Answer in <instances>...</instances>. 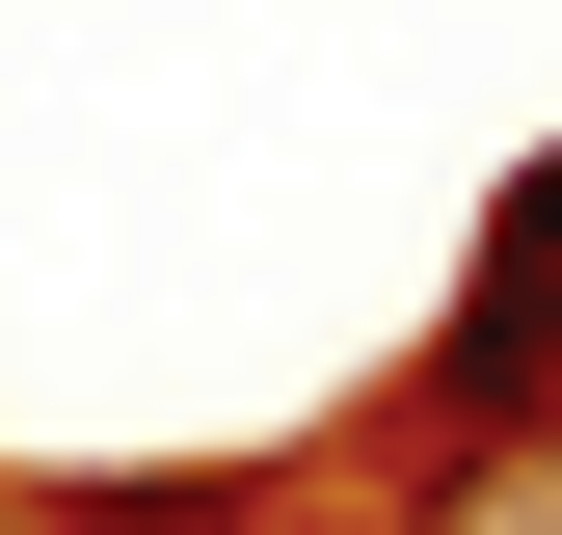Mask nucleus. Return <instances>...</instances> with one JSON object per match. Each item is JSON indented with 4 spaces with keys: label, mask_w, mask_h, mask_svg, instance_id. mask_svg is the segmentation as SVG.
Listing matches in <instances>:
<instances>
[{
    "label": "nucleus",
    "mask_w": 562,
    "mask_h": 535,
    "mask_svg": "<svg viewBox=\"0 0 562 535\" xmlns=\"http://www.w3.org/2000/svg\"><path fill=\"white\" fill-rule=\"evenodd\" d=\"M375 535H562V401H509V429H375Z\"/></svg>",
    "instance_id": "2"
},
{
    "label": "nucleus",
    "mask_w": 562,
    "mask_h": 535,
    "mask_svg": "<svg viewBox=\"0 0 562 535\" xmlns=\"http://www.w3.org/2000/svg\"><path fill=\"white\" fill-rule=\"evenodd\" d=\"M509 401H562V134L482 187V241H456L429 349H402V429H509Z\"/></svg>",
    "instance_id": "1"
},
{
    "label": "nucleus",
    "mask_w": 562,
    "mask_h": 535,
    "mask_svg": "<svg viewBox=\"0 0 562 535\" xmlns=\"http://www.w3.org/2000/svg\"><path fill=\"white\" fill-rule=\"evenodd\" d=\"M0 535H54V509H27V482H0Z\"/></svg>",
    "instance_id": "3"
}]
</instances>
